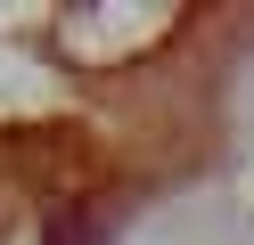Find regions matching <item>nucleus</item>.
I'll return each mask as SVG.
<instances>
[{"label": "nucleus", "instance_id": "1", "mask_svg": "<svg viewBox=\"0 0 254 245\" xmlns=\"http://www.w3.org/2000/svg\"><path fill=\"white\" fill-rule=\"evenodd\" d=\"M107 229H99V212L90 204H58L50 212V229H41V245H99Z\"/></svg>", "mask_w": 254, "mask_h": 245}]
</instances>
